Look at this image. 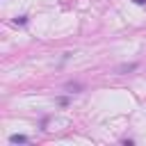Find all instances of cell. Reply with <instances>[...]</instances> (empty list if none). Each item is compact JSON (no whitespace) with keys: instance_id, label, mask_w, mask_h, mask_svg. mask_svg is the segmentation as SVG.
Instances as JSON below:
<instances>
[{"instance_id":"3957f363","label":"cell","mask_w":146,"mask_h":146,"mask_svg":"<svg viewBox=\"0 0 146 146\" xmlns=\"http://www.w3.org/2000/svg\"><path fill=\"white\" fill-rule=\"evenodd\" d=\"M14 23H16V25H25V23H27V16H18Z\"/></svg>"},{"instance_id":"277c9868","label":"cell","mask_w":146,"mask_h":146,"mask_svg":"<svg viewBox=\"0 0 146 146\" xmlns=\"http://www.w3.org/2000/svg\"><path fill=\"white\" fill-rule=\"evenodd\" d=\"M135 5H146V0H132Z\"/></svg>"},{"instance_id":"7a4b0ae2","label":"cell","mask_w":146,"mask_h":146,"mask_svg":"<svg viewBox=\"0 0 146 146\" xmlns=\"http://www.w3.org/2000/svg\"><path fill=\"white\" fill-rule=\"evenodd\" d=\"M9 141H11V144H27L30 139H27L25 135H11V137H9Z\"/></svg>"},{"instance_id":"6da1fadb","label":"cell","mask_w":146,"mask_h":146,"mask_svg":"<svg viewBox=\"0 0 146 146\" xmlns=\"http://www.w3.org/2000/svg\"><path fill=\"white\" fill-rule=\"evenodd\" d=\"M135 68H137V64L130 62V64H121V66H116V73L123 75V73H130V71H135Z\"/></svg>"}]
</instances>
